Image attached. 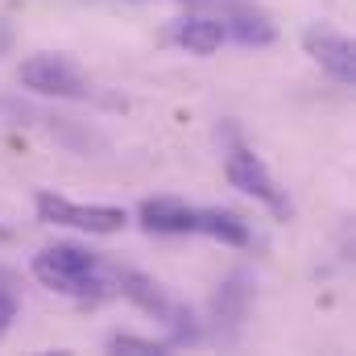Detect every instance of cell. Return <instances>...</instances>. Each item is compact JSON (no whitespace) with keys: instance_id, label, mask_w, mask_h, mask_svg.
<instances>
[{"instance_id":"obj_1","label":"cell","mask_w":356,"mask_h":356,"mask_svg":"<svg viewBox=\"0 0 356 356\" xmlns=\"http://www.w3.org/2000/svg\"><path fill=\"white\" fill-rule=\"evenodd\" d=\"M33 277L54 290V294H67V298H79V302H99L108 294H116V282L112 273H104L99 257L83 249V245H50L33 257Z\"/></svg>"},{"instance_id":"obj_2","label":"cell","mask_w":356,"mask_h":356,"mask_svg":"<svg viewBox=\"0 0 356 356\" xmlns=\"http://www.w3.org/2000/svg\"><path fill=\"white\" fill-rule=\"evenodd\" d=\"M220 133H224V178H228L241 195H253L257 203H266L277 220H290V216H294V207H290L286 191L277 186V178L269 175L266 162L253 154V145L241 137V129L228 120Z\"/></svg>"},{"instance_id":"obj_3","label":"cell","mask_w":356,"mask_h":356,"mask_svg":"<svg viewBox=\"0 0 356 356\" xmlns=\"http://www.w3.org/2000/svg\"><path fill=\"white\" fill-rule=\"evenodd\" d=\"M21 88L33 91V95H46V99H99V104H112V108H124L120 99H108L99 95V88L91 83V75L67 54H33L21 63Z\"/></svg>"},{"instance_id":"obj_4","label":"cell","mask_w":356,"mask_h":356,"mask_svg":"<svg viewBox=\"0 0 356 356\" xmlns=\"http://www.w3.org/2000/svg\"><path fill=\"white\" fill-rule=\"evenodd\" d=\"M38 207V220L46 224H63V228H79V232H91V236H112L129 224L124 207H112V203H71L54 191H38L33 199Z\"/></svg>"},{"instance_id":"obj_5","label":"cell","mask_w":356,"mask_h":356,"mask_svg":"<svg viewBox=\"0 0 356 356\" xmlns=\"http://www.w3.org/2000/svg\"><path fill=\"white\" fill-rule=\"evenodd\" d=\"M112 282H116V294H124V298L137 302L145 315H154V319H162V323L175 327V340H170V344H182V340H195V336H199L195 323H191V311H182L154 277H145V273H137V269H116Z\"/></svg>"},{"instance_id":"obj_6","label":"cell","mask_w":356,"mask_h":356,"mask_svg":"<svg viewBox=\"0 0 356 356\" xmlns=\"http://www.w3.org/2000/svg\"><path fill=\"white\" fill-rule=\"evenodd\" d=\"M302 50L336 79V83H353L356 79V54H353V38L340 33L327 21H315L302 29Z\"/></svg>"},{"instance_id":"obj_7","label":"cell","mask_w":356,"mask_h":356,"mask_svg":"<svg viewBox=\"0 0 356 356\" xmlns=\"http://www.w3.org/2000/svg\"><path fill=\"white\" fill-rule=\"evenodd\" d=\"M0 112H13L17 120L25 116V124H38V129H46L50 137H58L67 149H75V154H91V149H104V137L88 129V124H79V120H71V116H54V112H42V108H29V104H13V99H0Z\"/></svg>"},{"instance_id":"obj_8","label":"cell","mask_w":356,"mask_h":356,"mask_svg":"<svg viewBox=\"0 0 356 356\" xmlns=\"http://www.w3.org/2000/svg\"><path fill=\"white\" fill-rule=\"evenodd\" d=\"M220 25L241 46H269L277 38V25L269 21L266 8L253 4V0H220Z\"/></svg>"},{"instance_id":"obj_9","label":"cell","mask_w":356,"mask_h":356,"mask_svg":"<svg viewBox=\"0 0 356 356\" xmlns=\"http://www.w3.org/2000/svg\"><path fill=\"white\" fill-rule=\"evenodd\" d=\"M137 220L145 232H158V236H182V232H195V220H199V207L170 199V195H158V199H145L137 207Z\"/></svg>"},{"instance_id":"obj_10","label":"cell","mask_w":356,"mask_h":356,"mask_svg":"<svg viewBox=\"0 0 356 356\" xmlns=\"http://www.w3.org/2000/svg\"><path fill=\"white\" fill-rule=\"evenodd\" d=\"M224 25L216 21V17H182L175 21L170 29H166V42H175L182 46L186 54H199V58H207V54H216L220 46H224Z\"/></svg>"},{"instance_id":"obj_11","label":"cell","mask_w":356,"mask_h":356,"mask_svg":"<svg viewBox=\"0 0 356 356\" xmlns=\"http://www.w3.org/2000/svg\"><path fill=\"white\" fill-rule=\"evenodd\" d=\"M195 232H203V236H216V241H224V245H236V249H249V245H253V232H249V224H245L236 211H228V207H199Z\"/></svg>"},{"instance_id":"obj_12","label":"cell","mask_w":356,"mask_h":356,"mask_svg":"<svg viewBox=\"0 0 356 356\" xmlns=\"http://www.w3.org/2000/svg\"><path fill=\"white\" fill-rule=\"evenodd\" d=\"M249 294H253V290H249L241 277H232V282H224V286H220V294H216V311H220L224 319H232V323H236V319H245Z\"/></svg>"},{"instance_id":"obj_13","label":"cell","mask_w":356,"mask_h":356,"mask_svg":"<svg viewBox=\"0 0 356 356\" xmlns=\"http://www.w3.org/2000/svg\"><path fill=\"white\" fill-rule=\"evenodd\" d=\"M108 348H116V353H166V348H170V340H145V336H112V340H108Z\"/></svg>"},{"instance_id":"obj_14","label":"cell","mask_w":356,"mask_h":356,"mask_svg":"<svg viewBox=\"0 0 356 356\" xmlns=\"http://www.w3.org/2000/svg\"><path fill=\"white\" fill-rule=\"evenodd\" d=\"M13 315H17V302H13L8 294H0V332L13 323Z\"/></svg>"},{"instance_id":"obj_15","label":"cell","mask_w":356,"mask_h":356,"mask_svg":"<svg viewBox=\"0 0 356 356\" xmlns=\"http://www.w3.org/2000/svg\"><path fill=\"white\" fill-rule=\"evenodd\" d=\"M13 42H17L13 25H8V21H0V54H8V50H13Z\"/></svg>"},{"instance_id":"obj_16","label":"cell","mask_w":356,"mask_h":356,"mask_svg":"<svg viewBox=\"0 0 356 356\" xmlns=\"http://www.w3.org/2000/svg\"><path fill=\"white\" fill-rule=\"evenodd\" d=\"M4 236H8V228H4V224H0V241H4Z\"/></svg>"},{"instance_id":"obj_17","label":"cell","mask_w":356,"mask_h":356,"mask_svg":"<svg viewBox=\"0 0 356 356\" xmlns=\"http://www.w3.org/2000/svg\"><path fill=\"white\" fill-rule=\"evenodd\" d=\"M186 4H199V0H186Z\"/></svg>"}]
</instances>
